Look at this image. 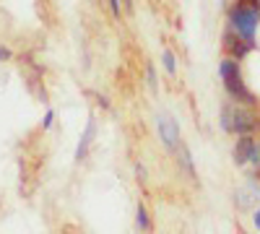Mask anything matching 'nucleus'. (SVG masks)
Masks as SVG:
<instances>
[{"instance_id":"obj_1","label":"nucleus","mask_w":260,"mask_h":234,"mask_svg":"<svg viewBox=\"0 0 260 234\" xmlns=\"http://www.w3.org/2000/svg\"><path fill=\"white\" fill-rule=\"evenodd\" d=\"M226 29L240 39L255 45V37L260 29V11L252 0H237L226 11Z\"/></svg>"},{"instance_id":"obj_2","label":"nucleus","mask_w":260,"mask_h":234,"mask_svg":"<svg viewBox=\"0 0 260 234\" xmlns=\"http://www.w3.org/2000/svg\"><path fill=\"white\" fill-rule=\"evenodd\" d=\"M219 78H221L224 91L229 94L232 102L245 104V107H252V104H257V96L250 91V86L245 83V76H242V68H240V60L224 57L221 65H219Z\"/></svg>"},{"instance_id":"obj_3","label":"nucleus","mask_w":260,"mask_h":234,"mask_svg":"<svg viewBox=\"0 0 260 234\" xmlns=\"http://www.w3.org/2000/svg\"><path fill=\"white\" fill-rule=\"evenodd\" d=\"M219 125H221L224 133H234L240 138V136H252L255 125H260V120H255V115L250 112V107H245V104H237V107L224 104Z\"/></svg>"},{"instance_id":"obj_4","label":"nucleus","mask_w":260,"mask_h":234,"mask_svg":"<svg viewBox=\"0 0 260 234\" xmlns=\"http://www.w3.org/2000/svg\"><path fill=\"white\" fill-rule=\"evenodd\" d=\"M156 133H159V141L164 143V148L169 154L180 151V125L169 112L156 115Z\"/></svg>"},{"instance_id":"obj_5","label":"nucleus","mask_w":260,"mask_h":234,"mask_svg":"<svg viewBox=\"0 0 260 234\" xmlns=\"http://www.w3.org/2000/svg\"><path fill=\"white\" fill-rule=\"evenodd\" d=\"M234 164L237 166H260V146L255 143L252 136H240L237 138V146H234Z\"/></svg>"},{"instance_id":"obj_6","label":"nucleus","mask_w":260,"mask_h":234,"mask_svg":"<svg viewBox=\"0 0 260 234\" xmlns=\"http://www.w3.org/2000/svg\"><path fill=\"white\" fill-rule=\"evenodd\" d=\"M252 47H255V45H250V42L240 39L237 34H232L229 29L224 31V50L229 52V57H234V60H245V57L252 52Z\"/></svg>"},{"instance_id":"obj_7","label":"nucleus","mask_w":260,"mask_h":234,"mask_svg":"<svg viewBox=\"0 0 260 234\" xmlns=\"http://www.w3.org/2000/svg\"><path fill=\"white\" fill-rule=\"evenodd\" d=\"M94 138H96V120L89 117V122H86V130H83V136H81V141H78V146H76V161H83L86 156H89V148H91Z\"/></svg>"},{"instance_id":"obj_8","label":"nucleus","mask_w":260,"mask_h":234,"mask_svg":"<svg viewBox=\"0 0 260 234\" xmlns=\"http://www.w3.org/2000/svg\"><path fill=\"white\" fill-rule=\"evenodd\" d=\"M136 229L138 231H151V214H148V208L143 203L136 208Z\"/></svg>"},{"instance_id":"obj_9","label":"nucleus","mask_w":260,"mask_h":234,"mask_svg":"<svg viewBox=\"0 0 260 234\" xmlns=\"http://www.w3.org/2000/svg\"><path fill=\"white\" fill-rule=\"evenodd\" d=\"M180 161H182V169H185V172L192 177V180H198V175H195V164H192V154H190V148H182L180 146Z\"/></svg>"},{"instance_id":"obj_10","label":"nucleus","mask_w":260,"mask_h":234,"mask_svg":"<svg viewBox=\"0 0 260 234\" xmlns=\"http://www.w3.org/2000/svg\"><path fill=\"white\" fill-rule=\"evenodd\" d=\"M161 62H164V71H167V76H175V73H177V57H175V52H172L169 47L161 52Z\"/></svg>"},{"instance_id":"obj_11","label":"nucleus","mask_w":260,"mask_h":234,"mask_svg":"<svg viewBox=\"0 0 260 234\" xmlns=\"http://www.w3.org/2000/svg\"><path fill=\"white\" fill-rule=\"evenodd\" d=\"M52 122H55V110H47L45 117H42V130H50Z\"/></svg>"},{"instance_id":"obj_12","label":"nucleus","mask_w":260,"mask_h":234,"mask_svg":"<svg viewBox=\"0 0 260 234\" xmlns=\"http://www.w3.org/2000/svg\"><path fill=\"white\" fill-rule=\"evenodd\" d=\"M146 81L151 89H156V68L154 65H146Z\"/></svg>"},{"instance_id":"obj_13","label":"nucleus","mask_w":260,"mask_h":234,"mask_svg":"<svg viewBox=\"0 0 260 234\" xmlns=\"http://www.w3.org/2000/svg\"><path fill=\"white\" fill-rule=\"evenodd\" d=\"M110 3V11H112V16L115 18H120L122 16V0H107Z\"/></svg>"},{"instance_id":"obj_14","label":"nucleus","mask_w":260,"mask_h":234,"mask_svg":"<svg viewBox=\"0 0 260 234\" xmlns=\"http://www.w3.org/2000/svg\"><path fill=\"white\" fill-rule=\"evenodd\" d=\"M136 177H138V182H141V185H143V182L148 180V172H146V166H143L141 161L136 164Z\"/></svg>"},{"instance_id":"obj_15","label":"nucleus","mask_w":260,"mask_h":234,"mask_svg":"<svg viewBox=\"0 0 260 234\" xmlns=\"http://www.w3.org/2000/svg\"><path fill=\"white\" fill-rule=\"evenodd\" d=\"M91 96L96 99V104H99L102 110H110V99H107V96H102L99 91H91Z\"/></svg>"},{"instance_id":"obj_16","label":"nucleus","mask_w":260,"mask_h":234,"mask_svg":"<svg viewBox=\"0 0 260 234\" xmlns=\"http://www.w3.org/2000/svg\"><path fill=\"white\" fill-rule=\"evenodd\" d=\"M11 57H13V50L6 47V45H0V62H8Z\"/></svg>"},{"instance_id":"obj_17","label":"nucleus","mask_w":260,"mask_h":234,"mask_svg":"<svg viewBox=\"0 0 260 234\" xmlns=\"http://www.w3.org/2000/svg\"><path fill=\"white\" fill-rule=\"evenodd\" d=\"M252 224H255V229L260 231V208H257L255 214H252Z\"/></svg>"},{"instance_id":"obj_18","label":"nucleus","mask_w":260,"mask_h":234,"mask_svg":"<svg viewBox=\"0 0 260 234\" xmlns=\"http://www.w3.org/2000/svg\"><path fill=\"white\" fill-rule=\"evenodd\" d=\"M122 6H125V11H133V0H122Z\"/></svg>"},{"instance_id":"obj_19","label":"nucleus","mask_w":260,"mask_h":234,"mask_svg":"<svg viewBox=\"0 0 260 234\" xmlns=\"http://www.w3.org/2000/svg\"><path fill=\"white\" fill-rule=\"evenodd\" d=\"M255 177H257V180H260V166H257V169H255Z\"/></svg>"},{"instance_id":"obj_20","label":"nucleus","mask_w":260,"mask_h":234,"mask_svg":"<svg viewBox=\"0 0 260 234\" xmlns=\"http://www.w3.org/2000/svg\"><path fill=\"white\" fill-rule=\"evenodd\" d=\"M255 6H257V11H260V0H255Z\"/></svg>"},{"instance_id":"obj_21","label":"nucleus","mask_w":260,"mask_h":234,"mask_svg":"<svg viewBox=\"0 0 260 234\" xmlns=\"http://www.w3.org/2000/svg\"><path fill=\"white\" fill-rule=\"evenodd\" d=\"M252 3H255V0H252Z\"/></svg>"},{"instance_id":"obj_22","label":"nucleus","mask_w":260,"mask_h":234,"mask_svg":"<svg viewBox=\"0 0 260 234\" xmlns=\"http://www.w3.org/2000/svg\"><path fill=\"white\" fill-rule=\"evenodd\" d=\"M257 127H260V125H257Z\"/></svg>"}]
</instances>
